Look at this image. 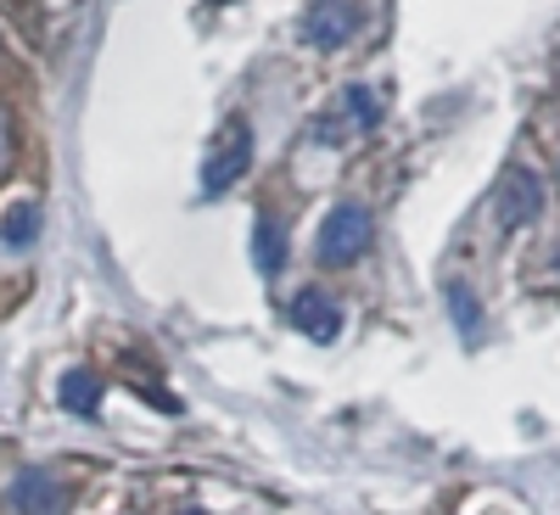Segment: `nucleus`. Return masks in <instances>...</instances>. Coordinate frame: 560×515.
Returning a JSON list of instances; mask_svg holds the SVG:
<instances>
[{
	"mask_svg": "<svg viewBox=\"0 0 560 515\" xmlns=\"http://www.w3.org/2000/svg\"><path fill=\"white\" fill-rule=\"evenodd\" d=\"M292 325H298L308 342L325 348V342H337V337H342V308L325 297V292H303V297L292 303Z\"/></svg>",
	"mask_w": 560,
	"mask_h": 515,
	"instance_id": "obj_6",
	"label": "nucleus"
},
{
	"mask_svg": "<svg viewBox=\"0 0 560 515\" xmlns=\"http://www.w3.org/2000/svg\"><path fill=\"white\" fill-rule=\"evenodd\" d=\"M253 163V129L247 118H230L219 134H213V147H208V163H202V191L208 197H224L230 185H236Z\"/></svg>",
	"mask_w": 560,
	"mask_h": 515,
	"instance_id": "obj_2",
	"label": "nucleus"
},
{
	"mask_svg": "<svg viewBox=\"0 0 560 515\" xmlns=\"http://www.w3.org/2000/svg\"><path fill=\"white\" fill-rule=\"evenodd\" d=\"M348 102H353V113H359V129H376V124H382V102L370 96L364 84H353V90H348Z\"/></svg>",
	"mask_w": 560,
	"mask_h": 515,
	"instance_id": "obj_11",
	"label": "nucleus"
},
{
	"mask_svg": "<svg viewBox=\"0 0 560 515\" xmlns=\"http://www.w3.org/2000/svg\"><path fill=\"white\" fill-rule=\"evenodd\" d=\"M370 242H376V219H370L364 202L348 197V202H337L331 213H325L319 236H314V253H319V264H353V258L370 253Z\"/></svg>",
	"mask_w": 560,
	"mask_h": 515,
	"instance_id": "obj_1",
	"label": "nucleus"
},
{
	"mask_svg": "<svg viewBox=\"0 0 560 515\" xmlns=\"http://www.w3.org/2000/svg\"><path fill=\"white\" fill-rule=\"evenodd\" d=\"M544 213V179L533 168H510L499 179V230H522Z\"/></svg>",
	"mask_w": 560,
	"mask_h": 515,
	"instance_id": "obj_4",
	"label": "nucleus"
},
{
	"mask_svg": "<svg viewBox=\"0 0 560 515\" xmlns=\"http://www.w3.org/2000/svg\"><path fill=\"white\" fill-rule=\"evenodd\" d=\"M12 168V118H7V107H0V174Z\"/></svg>",
	"mask_w": 560,
	"mask_h": 515,
	"instance_id": "obj_12",
	"label": "nucleus"
},
{
	"mask_svg": "<svg viewBox=\"0 0 560 515\" xmlns=\"http://www.w3.org/2000/svg\"><path fill=\"white\" fill-rule=\"evenodd\" d=\"M253 264H258L264 280H275L287 269V224L275 213H258V224H253Z\"/></svg>",
	"mask_w": 560,
	"mask_h": 515,
	"instance_id": "obj_7",
	"label": "nucleus"
},
{
	"mask_svg": "<svg viewBox=\"0 0 560 515\" xmlns=\"http://www.w3.org/2000/svg\"><path fill=\"white\" fill-rule=\"evenodd\" d=\"M448 319H454V331L465 337V342H482V303H477V292L465 286V280H454L448 286Z\"/></svg>",
	"mask_w": 560,
	"mask_h": 515,
	"instance_id": "obj_9",
	"label": "nucleus"
},
{
	"mask_svg": "<svg viewBox=\"0 0 560 515\" xmlns=\"http://www.w3.org/2000/svg\"><path fill=\"white\" fill-rule=\"evenodd\" d=\"M555 269H560V258H555Z\"/></svg>",
	"mask_w": 560,
	"mask_h": 515,
	"instance_id": "obj_14",
	"label": "nucleus"
},
{
	"mask_svg": "<svg viewBox=\"0 0 560 515\" xmlns=\"http://www.w3.org/2000/svg\"><path fill=\"white\" fill-rule=\"evenodd\" d=\"M34 236H39V208L34 202H12L7 219H0V242H7L12 253H23V247H34Z\"/></svg>",
	"mask_w": 560,
	"mask_h": 515,
	"instance_id": "obj_10",
	"label": "nucleus"
},
{
	"mask_svg": "<svg viewBox=\"0 0 560 515\" xmlns=\"http://www.w3.org/2000/svg\"><path fill=\"white\" fill-rule=\"evenodd\" d=\"M102 376H96V370H68V376H62V387H57V403L68 409V414H96L102 409Z\"/></svg>",
	"mask_w": 560,
	"mask_h": 515,
	"instance_id": "obj_8",
	"label": "nucleus"
},
{
	"mask_svg": "<svg viewBox=\"0 0 560 515\" xmlns=\"http://www.w3.org/2000/svg\"><path fill=\"white\" fill-rule=\"evenodd\" d=\"M12 510L18 515H68V488L51 471H18L12 477Z\"/></svg>",
	"mask_w": 560,
	"mask_h": 515,
	"instance_id": "obj_5",
	"label": "nucleus"
},
{
	"mask_svg": "<svg viewBox=\"0 0 560 515\" xmlns=\"http://www.w3.org/2000/svg\"><path fill=\"white\" fill-rule=\"evenodd\" d=\"M353 34H359V7H348V0H314L303 12V39L314 51H342Z\"/></svg>",
	"mask_w": 560,
	"mask_h": 515,
	"instance_id": "obj_3",
	"label": "nucleus"
},
{
	"mask_svg": "<svg viewBox=\"0 0 560 515\" xmlns=\"http://www.w3.org/2000/svg\"><path fill=\"white\" fill-rule=\"evenodd\" d=\"M179 515H202V510H179Z\"/></svg>",
	"mask_w": 560,
	"mask_h": 515,
	"instance_id": "obj_13",
	"label": "nucleus"
}]
</instances>
